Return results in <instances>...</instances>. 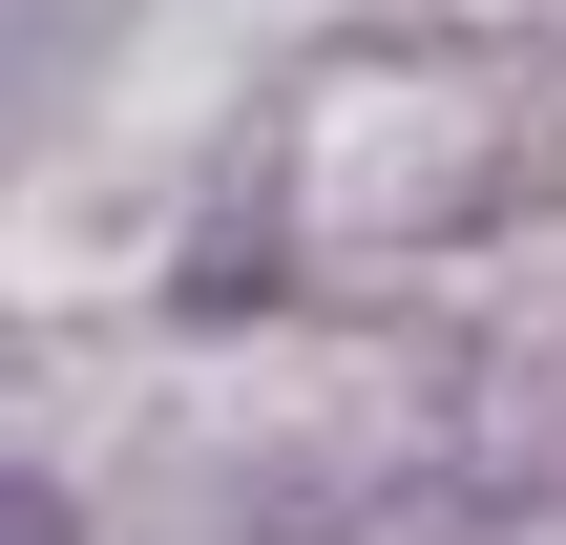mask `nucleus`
I'll list each match as a JSON object with an SVG mask.
<instances>
[{
	"label": "nucleus",
	"instance_id": "f257e3e1",
	"mask_svg": "<svg viewBox=\"0 0 566 545\" xmlns=\"http://www.w3.org/2000/svg\"><path fill=\"white\" fill-rule=\"evenodd\" d=\"M0 545H63V504H42V483H0Z\"/></svg>",
	"mask_w": 566,
	"mask_h": 545
}]
</instances>
